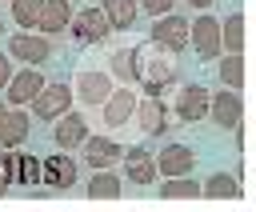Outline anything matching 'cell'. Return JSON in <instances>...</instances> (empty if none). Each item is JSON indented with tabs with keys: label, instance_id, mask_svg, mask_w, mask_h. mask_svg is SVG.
<instances>
[{
	"label": "cell",
	"instance_id": "cell-18",
	"mask_svg": "<svg viewBox=\"0 0 256 212\" xmlns=\"http://www.w3.org/2000/svg\"><path fill=\"white\" fill-rule=\"evenodd\" d=\"M80 148H84V160H88V168H112V164L120 160V152H124V148H120L112 136H88Z\"/></svg>",
	"mask_w": 256,
	"mask_h": 212
},
{
	"label": "cell",
	"instance_id": "cell-3",
	"mask_svg": "<svg viewBox=\"0 0 256 212\" xmlns=\"http://www.w3.org/2000/svg\"><path fill=\"white\" fill-rule=\"evenodd\" d=\"M156 24L148 28V36H152V44L156 48H164V52H184L188 48V20L184 16H176V12H164V16H152Z\"/></svg>",
	"mask_w": 256,
	"mask_h": 212
},
{
	"label": "cell",
	"instance_id": "cell-19",
	"mask_svg": "<svg viewBox=\"0 0 256 212\" xmlns=\"http://www.w3.org/2000/svg\"><path fill=\"white\" fill-rule=\"evenodd\" d=\"M28 132H32V116L24 108H8L4 128H0V148H20L28 140Z\"/></svg>",
	"mask_w": 256,
	"mask_h": 212
},
{
	"label": "cell",
	"instance_id": "cell-26",
	"mask_svg": "<svg viewBox=\"0 0 256 212\" xmlns=\"http://www.w3.org/2000/svg\"><path fill=\"white\" fill-rule=\"evenodd\" d=\"M160 196H164V200H196V196H200V184H196L192 172H184V176H164Z\"/></svg>",
	"mask_w": 256,
	"mask_h": 212
},
{
	"label": "cell",
	"instance_id": "cell-2",
	"mask_svg": "<svg viewBox=\"0 0 256 212\" xmlns=\"http://www.w3.org/2000/svg\"><path fill=\"white\" fill-rule=\"evenodd\" d=\"M208 120H216V124L228 128V132H240V128H244V96H240L236 88L208 92Z\"/></svg>",
	"mask_w": 256,
	"mask_h": 212
},
{
	"label": "cell",
	"instance_id": "cell-7",
	"mask_svg": "<svg viewBox=\"0 0 256 212\" xmlns=\"http://www.w3.org/2000/svg\"><path fill=\"white\" fill-rule=\"evenodd\" d=\"M68 28H72V36H76L80 44H104V40L112 36V24H108V16H104L100 8H80V12H72Z\"/></svg>",
	"mask_w": 256,
	"mask_h": 212
},
{
	"label": "cell",
	"instance_id": "cell-14",
	"mask_svg": "<svg viewBox=\"0 0 256 212\" xmlns=\"http://www.w3.org/2000/svg\"><path fill=\"white\" fill-rule=\"evenodd\" d=\"M176 116H180L184 124L204 120V116H208V88H204V84H184V88L176 92Z\"/></svg>",
	"mask_w": 256,
	"mask_h": 212
},
{
	"label": "cell",
	"instance_id": "cell-22",
	"mask_svg": "<svg viewBox=\"0 0 256 212\" xmlns=\"http://www.w3.org/2000/svg\"><path fill=\"white\" fill-rule=\"evenodd\" d=\"M200 196H208V200H232V196H240V176H232V172H212V176L200 184Z\"/></svg>",
	"mask_w": 256,
	"mask_h": 212
},
{
	"label": "cell",
	"instance_id": "cell-28",
	"mask_svg": "<svg viewBox=\"0 0 256 212\" xmlns=\"http://www.w3.org/2000/svg\"><path fill=\"white\" fill-rule=\"evenodd\" d=\"M16 184H24V188L40 184V160L32 152H16Z\"/></svg>",
	"mask_w": 256,
	"mask_h": 212
},
{
	"label": "cell",
	"instance_id": "cell-11",
	"mask_svg": "<svg viewBox=\"0 0 256 212\" xmlns=\"http://www.w3.org/2000/svg\"><path fill=\"white\" fill-rule=\"evenodd\" d=\"M112 76L108 72H96V68H88V72H80L76 76V84H72V96L80 100V104H88V108H100V100L112 92Z\"/></svg>",
	"mask_w": 256,
	"mask_h": 212
},
{
	"label": "cell",
	"instance_id": "cell-29",
	"mask_svg": "<svg viewBox=\"0 0 256 212\" xmlns=\"http://www.w3.org/2000/svg\"><path fill=\"white\" fill-rule=\"evenodd\" d=\"M12 184H16V152L4 148V152H0V188L8 192Z\"/></svg>",
	"mask_w": 256,
	"mask_h": 212
},
{
	"label": "cell",
	"instance_id": "cell-12",
	"mask_svg": "<svg viewBox=\"0 0 256 212\" xmlns=\"http://www.w3.org/2000/svg\"><path fill=\"white\" fill-rule=\"evenodd\" d=\"M52 140H56V148H64V152H72V148H80L84 140H88V120L80 116V112H64V116H56V124H52Z\"/></svg>",
	"mask_w": 256,
	"mask_h": 212
},
{
	"label": "cell",
	"instance_id": "cell-35",
	"mask_svg": "<svg viewBox=\"0 0 256 212\" xmlns=\"http://www.w3.org/2000/svg\"><path fill=\"white\" fill-rule=\"evenodd\" d=\"M0 196H4V188H0Z\"/></svg>",
	"mask_w": 256,
	"mask_h": 212
},
{
	"label": "cell",
	"instance_id": "cell-31",
	"mask_svg": "<svg viewBox=\"0 0 256 212\" xmlns=\"http://www.w3.org/2000/svg\"><path fill=\"white\" fill-rule=\"evenodd\" d=\"M8 76H12V56H4V52H0V92H4Z\"/></svg>",
	"mask_w": 256,
	"mask_h": 212
},
{
	"label": "cell",
	"instance_id": "cell-8",
	"mask_svg": "<svg viewBox=\"0 0 256 212\" xmlns=\"http://www.w3.org/2000/svg\"><path fill=\"white\" fill-rule=\"evenodd\" d=\"M44 88V76H40V68L36 64H24L20 72H12L8 76V84H4V96H8V108H28L32 104V96Z\"/></svg>",
	"mask_w": 256,
	"mask_h": 212
},
{
	"label": "cell",
	"instance_id": "cell-25",
	"mask_svg": "<svg viewBox=\"0 0 256 212\" xmlns=\"http://www.w3.org/2000/svg\"><path fill=\"white\" fill-rule=\"evenodd\" d=\"M216 60H220V68H216L220 72V84L240 92L244 88V52H220Z\"/></svg>",
	"mask_w": 256,
	"mask_h": 212
},
{
	"label": "cell",
	"instance_id": "cell-5",
	"mask_svg": "<svg viewBox=\"0 0 256 212\" xmlns=\"http://www.w3.org/2000/svg\"><path fill=\"white\" fill-rule=\"evenodd\" d=\"M8 56L12 60H20V64H44V60H52V36H44V32H16V36H8Z\"/></svg>",
	"mask_w": 256,
	"mask_h": 212
},
{
	"label": "cell",
	"instance_id": "cell-27",
	"mask_svg": "<svg viewBox=\"0 0 256 212\" xmlns=\"http://www.w3.org/2000/svg\"><path fill=\"white\" fill-rule=\"evenodd\" d=\"M12 4V20L20 24V32H36V16L44 0H8Z\"/></svg>",
	"mask_w": 256,
	"mask_h": 212
},
{
	"label": "cell",
	"instance_id": "cell-33",
	"mask_svg": "<svg viewBox=\"0 0 256 212\" xmlns=\"http://www.w3.org/2000/svg\"><path fill=\"white\" fill-rule=\"evenodd\" d=\"M4 116H8V104H0V128H4Z\"/></svg>",
	"mask_w": 256,
	"mask_h": 212
},
{
	"label": "cell",
	"instance_id": "cell-16",
	"mask_svg": "<svg viewBox=\"0 0 256 212\" xmlns=\"http://www.w3.org/2000/svg\"><path fill=\"white\" fill-rule=\"evenodd\" d=\"M124 156V176L132 180V184H152L160 172H156V160H152V152L144 148V144H132V148H124L120 152Z\"/></svg>",
	"mask_w": 256,
	"mask_h": 212
},
{
	"label": "cell",
	"instance_id": "cell-20",
	"mask_svg": "<svg viewBox=\"0 0 256 212\" xmlns=\"http://www.w3.org/2000/svg\"><path fill=\"white\" fill-rule=\"evenodd\" d=\"M120 192H124V180L112 168H92V180H88L92 200H120Z\"/></svg>",
	"mask_w": 256,
	"mask_h": 212
},
{
	"label": "cell",
	"instance_id": "cell-4",
	"mask_svg": "<svg viewBox=\"0 0 256 212\" xmlns=\"http://www.w3.org/2000/svg\"><path fill=\"white\" fill-rule=\"evenodd\" d=\"M188 48H196V60H216L224 52L220 48V20L208 12L188 20Z\"/></svg>",
	"mask_w": 256,
	"mask_h": 212
},
{
	"label": "cell",
	"instance_id": "cell-9",
	"mask_svg": "<svg viewBox=\"0 0 256 212\" xmlns=\"http://www.w3.org/2000/svg\"><path fill=\"white\" fill-rule=\"evenodd\" d=\"M132 112H136V88H132V84H124V88L112 84V92L100 100V120H104L108 128H120V124L132 120Z\"/></svg>",
	"mask_w": 256,
	"mask_h": 212
},
{
	"label": "cell",
	"instance_id": "cell-6",
	"mask_svg": "<svg viewBox=\"0 0 256 212\" xmlns=\"http://www.w3.org/2000/svg\"><path fill=\"white\" fill-rule=\"evenodd\" d=\"M72 88L68 84H48L44 80V88L32 96V120H56V116H64L68 108H72Z\"/></svg>",
	"mask_w": 256,
	"mask_h": 212
},
{
	"label": "cell",
	"instance_id": "cell-17",
	"mask_svg": "<svg viewBox=\"0 0 256 212\" xmlns=\"http://www.w3.org/2000/svg\"><path fill=\"white\" fill-rule=\"evenodd\" d=\"M68 20H72V0H44L40 4V16H36V32L56 36V32L68 28Z\"/></svg>",
	"mask_w": 256,
	"mask_h": 212
},
{
	"label": "cell",
	"instance_id": "cell-34",
	"mask_svg": "<svg viewBox=\"0 0 256 212\" xmlns=\"http://www.w3.org/2000/svg\"><path fill=\"white\" fill-rule=\"evenodd\" d=\"M0 32H4V16H0Z\"/></svg>",
	"mask_w": 256,
	"mask_h": 212
},
{
	"label": "cell",
	"instance_id": "cell-10",
	"mask_svg": "<svg viewBox=\"0 0 256 212\" xmlns=\"http://www.w3.org/2000/svg\"><path fill=\"white\" fill-rule=\"evenodd\" d=\"M132 120L140 124V132L144 136H164L168 132V108H164V100L160 96H136V112H132Z\"/></svg>",
	"mask_w": 256,
	"mask_h": 212
},
{
	"label": "cell",
	"instance_id": "cell-15",
	"mask_svg": "<svg viewBox=\"0 0 256 212\" xmlns=\"http://www.w3.org/2000/svg\"><path fill=\"white\" fill-rule=\"evenodd\" d=\"M152 160H156V172H160V176H184V172L196 168V152H192L188 144H168V148H160Z\"/></svg>",
	"mask_w": 256,
	"mask_h": 212
},
{
	"label": "cell",
	"instance_id": "cell-24",
	"mask_svg": "<svg viewBox=\"0 0 256 212\" xmlns=\"http://www.w3.org/2000/svg\"><path fill=\"white\" fill-rule=\"evenodd\" d=\"M108 76L120 84H136V48H116L108 56Z\"/></svg>",
	"mask_w": 256,
	"mask_h": 212
},
{
	"label": "cell",
	"instance_id": "cell-30",
	"mask_svg": "<svg viewBox=\"0 0 256 212\" xmlns=\"http://www.w3.org/2000/svg\"><path fill=\"white\" fill-rule=\"evenodd\" d=\"M172 4L176 0H136V8L148 12V16H164V12H172Z\"/></svg>",
	"mask_w": 256,
	"mask_h": 212
},
{
	"label": "cell",
	"instance_id": "cell-21",
	"mask_svg": "<svg viewBox=\"0 0 256 212\" xmlns=\"http://www.w3.org/2000/svg\"><path fill=\"white\" fill-rule=\"evenodd\" d=\"M100 12L108 16L112 32H128V28L136 24V16H140L136 0H100Z\"/></svg>",
	"mask_w": 256,
	"mask_h": 212
},
{
	"label": "cell",
	"instance_id": "cell-1",
	"mask_svg": "<svg viewBox=\"0 0 256 212\" xmlns=\"http://www.w3.org/2000/svg\"><path fill=\"white\" fill-rule=\"evenodd\" d=\"M136 84L144 88V96H164L168 84H176V64H172V52L148 44V48H136Z\"/></svg>",
	"mask_w": 256,
	"mask_h": 212
},
{
	"label": "cell",
	"instance_id": "cell-23",
	"mask_svg": "<svg viewBox=\"0 0 256 212\" xmlns=\"http://www.w3.org/2000/svg\"><path fill=\"white\" fill-rule=\"evenodd\" d=\"M244 12H232L220 20V48L224 52H244Z\"/></svg>",
	"mask_w": 256,
	"mask_h": 212
},
{
	"label": "cell",
	"instance_id": "cell-32",
	"mask_svg": "<svg viewBox=\"0 0 256 212\" xmlns=\"http://www.w3.org/2000/svg\"><path fill=\"white\" fill-rule=\"evenodd\" d=\"M184 4H192V8H200V12H204V8H212V0H184Z\"/></svg>",
	"mask_w": 256,
	"mask_h": 212
},
{
	"label": "cell",
	"instance_id": "cell-13",
	"mask_svg": "<svg viewBox=\"0 0 256 212\" xmlns=\"http://www.w3.org/2000/svg\"><path fill=\"white\" fill-rule=\"evenodd\" d=\"M40 184H48V188H72L76 184V160L64 148L52 152L48 160H40Z\"/></svg>",
	"mask_w": 256,
	"mask_h": 212
}]
</instances>
